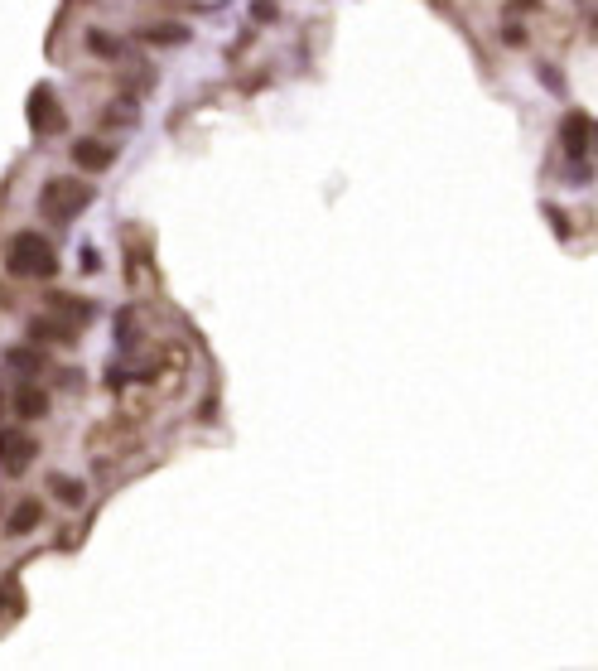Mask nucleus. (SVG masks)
Wrapping results in <instances>:
<instances>
[{
  "label": "nucleus",
  "instance_id": "obj_2",
  "mask_svg": "<svg viewBox=\"0 0 598 671\" xmlns=\"http://www.w3.org/2000/svg\"><path fill=\"white\" fill-rule=\"evenodd\" d=\"M92 198L97 194H92L87 179H49V184L39 189V213L54 218V223H73Z\"/></svg>",
  "mask_w": 598,
  "mask_h": 671
},
{
  "label": "nucleus",
  "instance_id": "obj_4",
  "mask_svg": "<svg viewBox=\"0 0 598 671\" xmlns=\"http://www.w3.org/2000/svg\"><path fill=\"white\" fill-rule=\"evenodd\" d=\"M29 131H34V136H54V131H63V107L54 102L49 87H34V97H29Z\"/></svg>",
  "mask_w": 598,
  "mask_h": 671
},
{
  "label": "nucleus",
  "instance_id": "obj_13",
  "mask_svg": "<svg viewBox=\"0 0 598 671\" xmlns=\"http://www.w3.org/2000/svg\"><path fill=\"white\" fill-rule=\"evenodd\" d=\"M87 49H92V54H102V58H116V54H121V44H116L111 34H97V29L87 34Z\"/></svg>",
  "mask_w": 598,
  "mask_h": 671
},
{
  "label": "nucleus",
  "instance_id": "obj_14",
  "mask_svg": "<svg viewBox=\"0 0 598 671\" xmlns=\"http://www.w3.org/2000/svg\"><path fill=\"white\" fill-rule=\"evenodd\" d=\"M145 39H155V44H184V39H189V29L179 25H169V29H145Z\"/></svg>",
  "mask_w": 598,
  "mask_h": 671
},
{
  "label": "nucleus",
  "instance_id": "obj_3",
  "mask_svg": "<svg viewBox=\"0 0 598 671\" xmlns=\"http://www.w3.org/2000/svg\"><path fill=\"white\" fill-rule=\"evenodd\" d=\"M34 459H39V440L34 435H25V430H5L0 435V469L5 474H25Z\"/></svg>",
  "mask_w": 598,
  "mask_h": 671
},
{
  "label": "nucleus",
  "instance_id": "obj_5",
  "mask_svg": "<svg viewBox=\"0 0 598 671\" xmlns=\"http://www.w3.org/2000/svg\"><path fill=\"white\" fill-rule=\"evenodd\" d=\"M10 406H15L20 420H39V416H49V392H39V387H15Z\"/></svg>",
  "mask_w": 598,
  "mask_h": 671
},
{
  "label": "nucleus",
  "instance_id": "obj_8",
  "mask_svg": "<svg viewBox=\"0 0 598 671\" xmlns=\"http://www.w3.org/2000/svg\"><path fill=\"white\" fill-rule=\"evenodd\" d=\"M29 334L39 338V343H73V338H78V329H73V324H63V319H34V324H29Z\"/></svg>",
  "mask_w": 598,
  "mask_h": 671
},
{
  "label": "nucleus",
  "instance_id": "obj_9",
  "mask_svg": "<svg viewBox=\"0 0 598 671\" xmlns=\"http://www.w3.org/2000/svg\"><path fill=\"white\" fill-rule=\"evenodd\" d=\"M39 517H44V507L34 503V498H29V503H20L15 512H10L5 532H10V536H25V532H34V527H39Z\"/></svg>",
  "mask_w": 598,
  "mask_h": 671
},
{
  "label": "nucleus",
  "instance_id": "obj_12",
  "mask_svg": "<svg viewBox=\"0 0 598 671\" xmlns=\"http://www.w3.org/2000/svg\"><path fill=\"white\" fill-rule=\"evenodd\" d=\"M5 363L20 367V377H34V372H44V358H39L34 348H10V353H5Z\"/></svg>",
  "mask_w": 598,
  "mask_h": 671
},
{
  "label": "nucleus",
  "instance_id": "obj_11",
  "mask_svg": "<svg viewBox=\"0 0 598 671\" xmlns=\"http://www.w3.org/2000/svg\"><path fill=\"white\" fill-rule=\"evenodd\" d=\"M49 488H54V498H58V503H68V507H82V498H87V493H82V483H78V478H63V474H54V478H49Z\"/></svg>",
  "mask_w": 598,
  "mask_h": 671
},
{
  "label": "nucleus",
  "instance_id": "obj_10",
  "mask_svg": "<svg viewBox=\"0 0 598 671\" xmlns=\"http://www.w3.org/2000/svg\"><path fill=\"white\" fill-rule=\"evenodd\" d=\"M560 136H565V155H570V160H579V155H584V136H589V121H584V116H570Z\"/></svg>",
  "mask_w": 598,
  "mask_h": 671
},
{
  "label": "nucleus",
  "instance_id": "obj_7",
  "mask_svg": "<svg viewBox=\"0 0 598 671\" xmlns=\"http://www.w3.org/2000/svg\"><path fill=\"white\" fill-rule=\"evenodd\" d=\"M49 309H54L63 324H73V329H82V324L92 319V305H87V300H73V295H49Z\"/></svg>",
  "mask_w": 598,
  "mask_h": 671
},
{
  "label": "nucleus",
  "instance_id": "obj_6",
  "mask_svg": "<svg viewBox=\"0 0 598 671\" xmlns=\"http://www.w3.org/2000/svg\"><path fill=\"white\" fill-rule=\"evenodd\" d=\"M73 160H78L82 169H107L111 160H116V150L102 145V140H73Z\"/></svg>",
  "mask_w": 598,
  "mask_h": 671
},
{
  "label": "nucleus",
  "instance_id": "obj_1",
  "mask_svg": "<svg viewBox=\"0 0 598 671\" xmlns=\"http://www.w3.org/2000/svg\"><path fill=\"white\" fill-rule=\"evenodd\" d=\"M5 266H10V276H20V280H49L58 271V256L49 247V237L15 232L10 247H5Z\"/></svg>",
  "mask_w": 598,
  "mask_h": 671
}]
</instances>
